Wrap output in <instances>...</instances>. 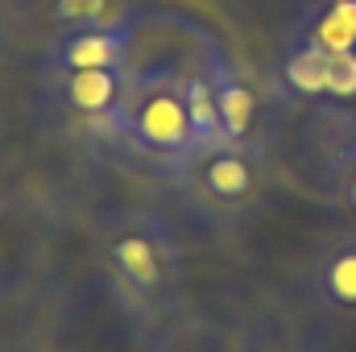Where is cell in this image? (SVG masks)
I'll return each mask as SVG.
<instances>
[{
  "mask_svg": "<svg viewBox=\"0 0 356 352\" xmlns=\"http://www.w3.org/2000/svg\"><path fill=\"white\" fill-rule=\"evenodd\" d=\"M108 141H116L124 154L137 162L162 170L175 178L195 154V129L186 116V95H182V71H137L133 91L124 95L120 112L104 129Z\"/></svg>",
  "mask_w": 356,
  "mask_h": 352,
  "instance_id": "cell-2",
  "label": "cell"
},
{
  "mask_svg": "<svg viewBox=\"0 0 356 352\" xmlns=\"http://www.w3.org/2000/svg\"><path fill=\"white\" fill-rule=\"evenodd\" d=\"M302 286L307 294L340 319L356 323V232L340 228L315 241L307 269H302Z\"/></svg>",
  "mask_w": 356,
  "mask_h": 352,
  "instance_id": "cell-6",
  "label": "cell"
},
{
  "mask_svg": "<svg viewBox=\"0 0 356 352\" xmlns=\"http://www.w3.org/2000/svg\"><path fill=\"white\" fill-rule=\"evenodd\" d=\"M54 25H116L129 21V0H46Z\"/></svg>",
  "mask_w": 356,
  "mask_h": 352,
  "instance_id": "cell-9",
  "label": "cell"
},
{
  "mask_svg": "<svg viewBox=\"0 0 356 352\" xmlns=\"http://www.w3.org/2000/svg\"><path fill=\"white\" fill-rule=\"evenodd\" d=\"M207 79L216 91V108H220V125H224L228 145H261L266 104H261L257 83L236 63H228L220 50H211V58H207Z\"/></svg>",
  "mask_w": 356,
  "mask_h": 352,
  "instance_id": "cell-7",
  "label": "cell"
},
{
  "mask_svg": "<svg viewBox=\"0 0 356 352\" xmlns=\"http://www.w3.org/2000/svg\"><path fill=\"white\" fill-rule=\"evenodd\" d=\"M95 265L112 298L137 323L170 319L186 294V262L178 237L154 211L108 216L95 232Z\"/></svg>",
  "mask_w": 356,
  "mask_h": 352,
  "instance_id": "cell-1",
  "label": "cell"
},
{
  "mask_svg": "<svg viewBox=\"0 0 356 352\" xmlns=\"http://www.w3.org/2000/svg\"><path fill=\"white\" fill-rule=\"evenodd\" d=\"M137 54V21L116 25H58L42 54V75L54 71H116L133 67Z\"/></svg>",
  "mask_w": 356,
  "mask_h": 352,
  "instance_id": "cell-4",
  "label": "cell"
},
{
  "mask_svg": "<svg viewBox=\"0 0 356 352\" xmlns=\"http://www.w3.org/2000/svg\"><path fill=\"white\" fill-rule=\"evenodd\" d=\"M182 199L207 216V220H241L253 207H261L269 195V158L261 145H216V150H199L182 170H178Z\"/></svg>",
  "mask_w": 356,
  "mask_h": 352,
  "instance_id": "cell-3",
  "label": "cell"
},
{
  "mask_svg": "<svg viewBox=\"0 0 356 352\" xmlns=\"http://www.w3.org/2000/svg\"><path fill=\"white\" fill-rule=\"evenodd\" d=\"M182 95H186V116H191V129H195V145L199 150L228 145L224 125H220V108H216V91H211V79H207V67L182 71Z\"/></svg>",
  "mask_w": 356,
  "mask_h": 352,
  "instance_id": "cell-8",
  "label": "cell"
},
{
  "mask_svg": "<svg viewBox=\"0 0 356 352\" xmlns=\"http://www.w3.org/2000/svg\"><path fill=\"white\" fill-rule=\"evenodd\" d=\"M137 67H116V71H54L46 75V99L63 112L75 116L91 129H108V120L120 112L124 95L133 91Z\"/></svg>",
  "mask_w": 356,
  "mask_h": 352,
  "instance_id": "cell-5",
  "label": "cell"
},
{
  "mask_svg": "<svg viewBox=\"0 0 356 352\" xmlns=\"http://www.w3.org/2000/svg\"><path fill=\"white\" fill-rule=\"evenodd\" d=\"M327 186H332V203H336V211L344 216V228H353L356 232V145H348V150L332 162Z\"/></svg>",
  "mask_w": 356,
  "mask_h": 352,
  "instance_id": "cell-10",
  "label": "cell"
}]
</instances>
